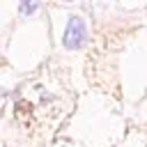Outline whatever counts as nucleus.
I'll return each mask as SVG.
<instances>
[{"label":"nucleus","mask_w":147,"mask_h":147,"mask_svg":"<svg viewBox=\"0 0 147 147\" xmlns=\"http://www.w3.org/2000/svg\"><path fill=\"white\" fill-rule=\"evenodd\" d=\"M39 5H41V0H21L18 11H21L23 16H30V14H34V11L39 9Z\"/></svg>","instance_id":"2"},{"label":"nucleus","mask_w":147,"mask_h":147,"mask_svg":"<svg viewBox=\"0 0 147 147\" xmlns=\"http://www.w3.org/2000/svg\"><path fill=\"white\" fill-rule=\"evenodd\" d=\"M87 39V28L83 23L80 16H71L69 23H67V30H64V37H62V44L69 48V51H76L85 44Z\"/></svg>","instance_id":"1"},{"label":"nucleus","mask_w":147,"mask_h":147,"mask_svg":"<svg viewBox=\"0 0 147 147\" xmlns=\"http://www.w3.org/2000/svg\"><path fill=\"white\" fill-rule=\"evenodd\" d=\"M64 2H74V0H64Z\"/></svg>","instance_id":"3"}]
</instances>
